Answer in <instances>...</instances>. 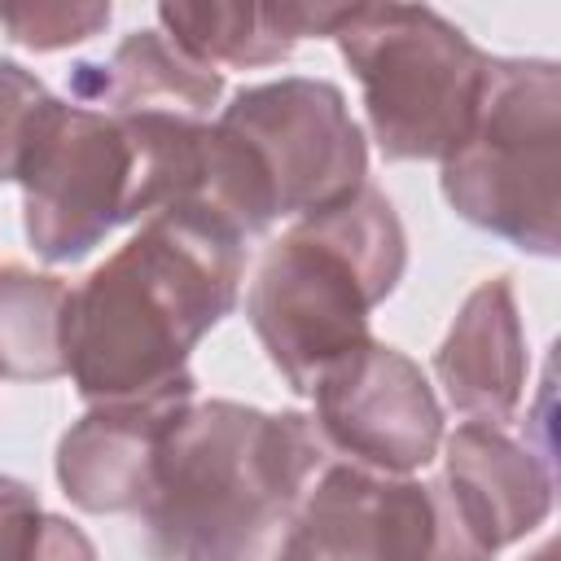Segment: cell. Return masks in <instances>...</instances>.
<instances>
[{
	"label": "cell",
	"mask_w": 561,
	"mask_h": 561,
	"mask_svg": "<svg viewBox=\"0 0 561 561\" xmlns=\"http://www.w3.org/2000/svg\"><path fill=\"white\" fill-rule=\"evenodd\" d=\"M184 561H316V557L298 535L294 508H267L210 535Z\"/></svg>",
	"instance_id": "2e32d148"
},
{
	"label": "cell",
	"mask_w": 561,
	"mask_h": 561,
	"mask_svg": "<svg viewBox=\"0 0 561 561\" xmlns=\"http://www.w3.org/2000/svg\"><path fill=\"white\" fill-rule=\"evenodd\" d=\"M447 206L522 254L561 250V70L548 57H491L469 140L443 162Z\"/></svg>",
	"instance_id": "8992f818"
},
{
	"label": "cell",
	"mask_w": 561,
	"mask_h": 561,
	"mask_svg": "<svg viewBox=\"0 0 561 561\" xmlns=\"http://www.w3.org/2000/svg\"><path fill=\"white\" fill-rule=\"evenodd\" d=\"M324 465L329 447L302 412H263L232 399L188 403L136 513L140 543L149 561H184L254 513L298 508Z\"/></svg>",
	"instance_id": "277c9868"
},
{
	"label": "cell",
	"mask_w": 561,
	"mask_h": 561,
	"mask_svg": "<svg viewBox=\"0 0 561 561\" xmlns=\"http://www.w3.org/2000/svg\"><path fill=\"white\" fill-rule=\"evenodd\" d=\"M197 127L180 114H110L48 92L18 162L31 250L44 263H75L114 228L175 206Z\"/></svg>",
	"instance_id": "7a4b0ae2"
},
{
	"label": "cell",
	"mask_w": 561,
	"mask_h": 561,
	"mask_svg": "<svg viewBox=\"0 0 561 561\" xmlns=\"http://www.w3.org/2000/svg\"><path fill=\"white\" fill-rule=\"evenodd\" d=\"M35 561H96V548H92V539L75 526V522H66V517H48V539H44V552L35 557Z\"/></svg>",
	"instance_id": "ffe728a7"
},
{
	"label": "cell",
	"mask_w": 561,
	"mask_h": 561,
	"mask_svg": "<svg viewBox=\"0 0 561 561\" xmlns=\"http://www.w3.org/2000/svg\"><path fill=\"white\" fill-rule=\"evenodd\" d=\"M526 368V333L513 285L491 276L460 302L434 355V377L456 412L482 425H504L522 403Z\"/></svg>",
	"instance_id": "7c38bea8"
},
{
	"label": "cell",
	"mask_w": 561,
	"mask_h": 561,
	"mask_svg": "<svg viewBox=\"0 0 561 561\" xmlns=\"http://www.w3.org/2000/svg\"><path fill=\"white\" fill-rule=\"evenodd\" d=\"M48 517L22 478L0 473V561H35L48 539Z\"/></svg>",
	"instance_id": "d6986e66"
},
{
	"label": "cell",
	"mask_w": 561,
	"mask_h": 561,
	"mask_svg": "<svg viewBox=\"0 0 561 561\" xmlns=\"http://www.w3.org/2000/svg\"><path fill=\"white\" fill-rule=\"evenodd\" d=\"M193 403V381L149 399L96 403L57 443V482L83 513H140L162 447Z\"/></svg>",
	"instance_id": "30bf717a"
},
{
	"label": "cell",
	"mask_w": 561,
	"mask_h": 561,
	"mask_svg": "<svg viewBox=\"0 0 561 561\" xmlns=\"http://www.w3.org/2000/svg\"><path fill=\"white\" fill-rule=\"evenodd\" d=\"M324 447L377 473L425 469L443 447V408L425 373L386 342H364L311 390Z\"/></svg>",
	"instance_id": "9c48e42d"
},
{
	"label": "cell",
	"mask_w": 561,
	"mask_h": 561,
	"mask_svg": "<svg viewBox=\"0 0 561 561\" xmlns=\"http://www.w3.org/2000/svg\"><path fill=\"white\" fill-rule=\"evenodd\" d=\"M294 517L316 561H491L460 530L438 478L329 460Z\"/></svg>",
	"instance_id": "ba28073f"
},
{
	"label": "cell",
	"mask_w": 561,
	"mask_h": 561,
	"mask_svg": "<svg viewBox=\"0 0 561 561\" xmlns=\"http://www.w3.org/2000/svg\"><path fill=\"white\" fill-rule=\"evenodd\" d=\"M0 26L9 31L13 44L53 53L83 44L110 26V4H70V0H39V4H0Z\"/></svg>",
	"instance_id": "e0dca14e"
},
{
	"label": "cell",
	"mask_w": 561,
	"mask_h": 561,
	"mask_svg": "<svg viewBox=\"0 0 561 561\" xmlns=\"http://www.w3.org/2000/svg\"><path fill=\"white\" fill-rule=\"evenodd\" d=\"M232 136L245 140L276 215H320L342 206L368 184V145L359 123L346 110V96L329 79L285 75L272 83L241 88L219 118Z\"/></svg>",
	"instance_id": "52a82bcc"
},
{
	"label": "cell",
	"mask_w": 561,
	"mask_h": 561,
	"mask_svg": "<svg viewBox=\"0 0 561 561\" xmlns=\"http://www.w3.org/2000/svg\"><path fill=\"white\" fill-rule=\"evenodd\" d=\"M530 561H557V543H543V548H539Z\"/></svg>",
	"instance_id": "44dd1931"
},
{
	"label": "cell",
	"mask_w": 561,
	"mask_h": 561,
	"mask_svg": "<svg viewBox=\"0 0 561 561\" xmlns=\"http://www.w3.org/2000/svg\"><path fill=\"white\" fill-rule=\"evenodd\" d=\"M241 245L197 210L149 215L70 294L66 373L79 399L127 403L193 381V346L237 307Z\"/></svg>",
	"instance_id": "6da1fadb"
},
{
	"label": "cell",
	"mask_w": 561,
	"mask_h": 561,
	"mask_svg": "<svg viewBox=\"0 0 561 561\" xmlns=\"http://www.w3.org/2000/svg\"><path fill=\"white\" fill-rule=\"evenodd\" d=\"M403 267V224L373 184L333 210L298 219L263 250L245 316L294 394H311L337 359L373 342L368 316L394 294Z\"/></svg>",
	"instance_id": "3957f363"
},
{
	"label": "cell",
	"mask_w": 561,
	"mask_h": 561,
	"mask_svg": "<svg viewBox=\"0 0 561 561\" xmlns=\"http://www.w3.org/2000/svg\"><path fill=\"white\" fill-rule=\"evenodd\" d=\"M70 285L22 263H0V377L53 381L66 373Z\"/></svg>",
	"instance_id": "9a60e30c"
},
{
	"label": "cell",
	"mask_w": 561,
	"mask_h": 561,
	"mask_svg": "<svg viewBox=\"0 0 561 561\" xmlns=\"http://www.w3.org/2000/svg\"><path fill=\"white\" fill-rule=\"evenodd\" d=\"M224 96V75L202 66L162 31H131L110 61L70 66V101L110 114H180L206 123Z\"/></svg>",
	"instance_id": "4fadbf2b"
},
{
	"label": "cell",
	"mask_w": 561,
	"mask_h": 561,
	"mask_svg": "<svg viewBox=\"0 0 561 561\" xmlns=\"http://www.w3.org/2000/svg\"><path fill=\"white\" fill-rule=\"evenodd\" d=\"M48 88L18 61H0V180H18L26 127L44 105Z\"/></svg>",
	"instance_id": "ac0fdd59"
},
{
	"label": "cell",
	"mask_w": 561,
	"mask_h": 561,
	"mask_svg": "<svg viewBox=\"0 0 561 561\" xmlns=\"http://www.w3.org/2000/svg\"><path fill=\"white\" fill-rule=\"evenodd\" d=\"M346 4L280 0V4H158V26L202 66H276L298 39L333 35Z\"/></svg>",
	"instance_id": "5bb4252c"
},
{
	"label": "cell",
	"mask_w": 561,
	"mask_h": 561,
	"mask_svg": "<svg viewBox=\"0 0 561 561\" xmlns=\"http://www.w3.org/2000/svg\"><path fill=\"white\" fill-rule=\"evenodd\" d=\"M333 39L386 162H447L469 140L491 57L438 9L346 4Z\"/></svg>",
	"instance_id": "5b68a950"
},
{
	"label": "cell",
	"mask_w": 561,
	"mask_h": 561,
	"mask_svg": "<svg viewBox=\"0 0 561 561\" xmlns=\"http://www.w3.org/2000/svg\"><path fill=\"white\" fill-rule=\"evenodd\" d=\"M460 530L482 557L517 543L543 526L552 508V465L526 443L508 438L500 425L465 421L443 438V478H438Z\"/></svg>",
	"instance_id": "8fae6325"
}]
</instances>
